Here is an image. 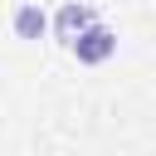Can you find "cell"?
<instances>
[{
    "label": "cell",
    "mask_w": 156,
    "mask_h": 156,
    "mask_svg": "<svg viewBox=\"0 0 156 156\" xmlns=\"http://www.w3.org/2000/svg\"><path fill=\"white\" fill-rule=\"evenodd\" d=\"M73 54H78V63H107L112 54H117V34L107 29V24H88L78 39H73Z\"/></svg>",
    "instance_id": "1"
},
{
    "label": "cell",
    "mask_w": 156,
    "mask_h": 156,
    "mask_svg": "<svg viewBox=\"0 0 156 156\" xmlns=\"http://www.w3.org/2000/svg\"><path fill=\"white\" fill-rule=\"evenodd\" d=\"M93 20H98V15H93L88 5L68 0V5L58 10V20H54V34H58V44H68V49H73V39H78V34H83V29L93 24Z\"/></svg>",
    "instance_id": "2"
},
{
    "label": "cell",
    "mask_w": 156,
    "mask_h": 156,
    "mask_svg": "<svg viewBox=\"0 0 156 156\" xmlns=\"http://www.w3.org/2000/svg\"><path fill=\"white\" fill-rule=\"evenodd\" d=\"M44 29H49V15L39 5H20L15 10V34L20 39H44Z\"/></svg>",
    "instance_id": "3"
}]
</instances>
